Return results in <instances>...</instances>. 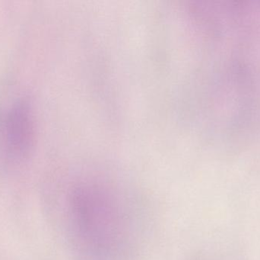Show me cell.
<instances>
[{
  "mask_svg": "<svg viewBox=\"0 0 260 260\" xmlns=\"http://www.w3.org/2000/svg\"><path fill=\"white\" fill-rule=\"evenodd\" d=\"M0 82V170L25 163L33 153L36 121L31 99Z\"/></svg>",
  "mask_w": 260,
  "mask_h": 260,
  "instance_id": "1",
  "label": "cell"
}]
</instances>
